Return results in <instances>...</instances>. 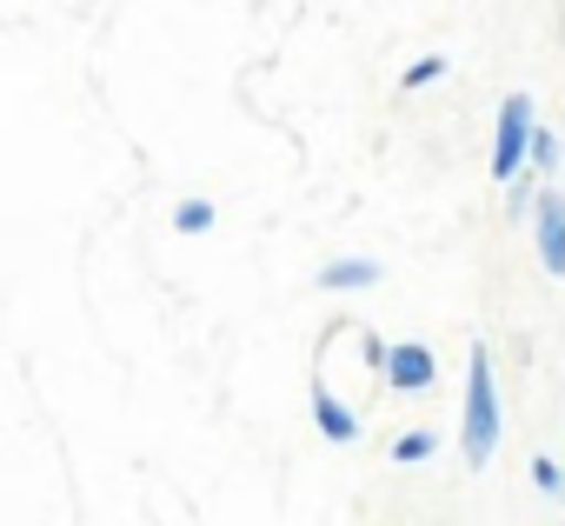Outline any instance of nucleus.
Returning a JSON list of instances; mask_svg holds the SVG:
<instances>
[{"instance_id": "3", "label": "nucleus", "mask_w": 565, "mask_h": 526, "mask_svg": "<svg viewBox=\"0 0 565 526\" xmlns=\"http://www.w3.org/2000/svg\"><path fill=\"white\" fill-rule=\"evenodd\" d=\"M532 246H539V267L552 281H565V193L558 187H545V200L532 213Z\"/></svg>"}, {"instance_id": "2", "label": "nucleus", "mask_w": 565, "mask_h": 526, "mask_svg": "<svg viewBox=\"0 0 565 526\" xmlns=\"http://www.w3.org/2000/svg\"><path fill=\"white\" fill-rule=\"evenodd\" d=\"M532 134H539L532 94H505V101H499V127H492V180L512 187V180L532 167Z\"/></svg>"}, {"instance_id": "12", "label": "nucleus", "mask_w": 565, "mask_h": 526, "mask_svg": "<svg viewBox=\"0 0 565 526\" xmlns=\"http://www.w3.org/2000/svg\"><path fill=\"white\" fill-rule=\"evenodd\" d=\"M532 486H539V493H565V466H558L552 453H539V460H532Z\"/></svg>"}, {"instance_id": "8", "label": "nucleus", "mask_w": 565, "mask_h": 526, "mask_svg": "<svg viewBox=\"0 0 565 526\" xmlns=\"http://www.w3.org/2000/svg\"><path fill=\"white\" fill-rule=\"evenodd\" d=\"M558 167H565V147H558V134L539 120V134H532V173H545V180H552Z\"/></svg>"}, {"instance_id": "6", "label": "nucleus", "mask_w": 565, "mask_h": 526, "mask_svg": "<svg viewBox=\"0 0 565 526\" xmlns=\"http://www.w3.org/2000/svg\"><path fill=\"white\" fill-rule=\"evenodd\" d=\"M320 287L327 294H366V287H380V260H327Z\"/></svg>"}, {"instance_id": "13", "label": "nucleus", "mask_w": 565, "mask_h": 526, "mask_svg": "<svg viewBox=\"0 0 565 526\" xmlns=\"http://www.w3.org/2000/svg\"><path fill=\"white\" fill-rule=\"evenodd\" d=\"M558 506H565V493H558Z\"/></svg>"}, {"instance_id": "9", "label": "nucleus", "mask_w": 565, "mask_h": 526, "mask_svg": "<svg viewBox=\"0 0 565 526\" xmlns=\"http://www.w3.org/2000/svg\"><path fill=\"white\" fill-rule=\"evenodd\" d=\"M173 227H180L186 240L213 233V200H180V207H173Z\"/></svg>"}, {"instance_id": "11", "label": "nucleus", "mask_w": 565, "mask_h": 526, "mask_svg": "<svg viewBox=\"0 0 565 526\" xmlns=\"http://www.w3.org/2000/svg\"><path fill=\"white\" fill-rule=\"evenodd\" d=\"M360 360H366V374H380V380H386V367H393V340L366 334V340H360Z\"/></svg>"}, {"instance_id": "4", "label": "nucleus", "mask_w": 565, "mask_h": 526, "mask_svg": "<svg viewBox=\"0 0 565 526\" xmlns=\"http://www.w3.org/2000/svg\"><path fill=\"white\" fill-rule=\"evenodd\" d=\"M433 380H439V360H433V347H419V340H399V347H393V367H386V387H393V393H433Z\"/></svg>"}, {"instance_id": "10", "label": "nucleus", "mask_w": 565, "mask_h": 526, "mask_svg": "<svg viewBox=\"0 0 565 526\" xmlns=\"http://www.w3.org/2000/svg\"><path fill=\"white\" fill-rule=\"evenodd\" d=\"M433 81H446V54H426V61H413V67L399 74L406 94H419V87H433Z\"/></svg>"}, {"instance_id": "1", "label": "nucleus", "mask_w": 565, "mask_h": 526, "mask_svg": "<svg viewBox=\"0 0 565 526\" xmlns=\"http://www.w3.org/2000/svg\"><path fill=\"white\" fill-rule=\"evenodd\" d=\"M499 427H505V420H499V374H492V354L472 347V360H466V413H459V453H466L472 473L492 466Z\"/></svg>"}, {"instance_id": "5", "label": "nucleus", "mask_w": 565, "mask_h": 526, "mask_svg": "<svg viewBox=\"0 0 565 526\" xmlns=\"http://www.w3.org/2000/svg\"><path fill=\"white\" fill-rule=\"evenodd\" d=\"M313 420H320V433H327L333 446H353V440H360V413H353L327 380H313Z\"/></svg>"}, {"instance_id": "7", "label": "nucleus", "mask_w": 565, "mask_h": 526, "mask_svg": "<svg viewBox=\"0 0 565 526\" xmlns=\"http://www.w3.org/2000/svg\"><path fill=\"white\" fill-rule=\"evenodd\" d=\"M439 453V440L426 433V427H406L399 440H393V466H419V460H433Z\"/></svg>"}]
</instances>
